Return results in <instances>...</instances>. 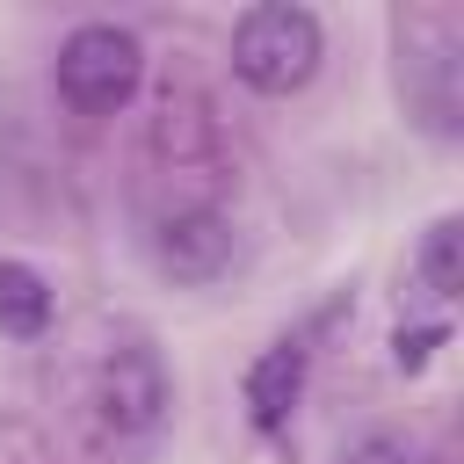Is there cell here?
<instances>
[{
	"label": "cell",
	"mask_w": 464,
	"mask_h": 464,
	"mask_svg": "<svg viewBox=\"0 0 464 464\" xmlns=\"http://www.w3.org/2000/svg\"><path fill=\"white\" fill-rule=\"evenodd\" d=\"M319 14L312 7H290V0H261L232 22V72L254 87V94H290L319 72Z\"/></svg>",
	"instance_id": "obj_1"
},
{
	"label": "cell",
	"mask_w": 464,
	"mask_h": 464,
	"mask_svg": "<svg viewBox=\"0 0 464 464\" xmlns=\"http://www.w3.org/2000/svg\"><path fill=\"white\" fill-rule=\"evenodd\" d=\"M138 80H145V51H138V36L116 29V22H80V29L58 44V94H65V109H80V116H116V109L138 94Z\"/></svg>",
	"instance_id": "obj_2"
},
{
	"label": "cell",
	"mask_w": 464,
	"mask_h": 464,
	"mask_svg": "<svg viewBox=\"0 0 464 464\" xmlns=\"http://www.w3.org/2000/svg\"><path fill=\"white\" fill-rule=\"evenodd\" d=\"M167 406H174V377H167L160 348L130 341L94 370V413L109 435H152L167 420Z\"/></svg>",
	"instance_id": "obj_3"
},
{
	"label": "cell",
	"mask_w": 464,
	"mask_h": 464,
	"mask_svg": "<svg viewBox=\"0 0 464 464\" xmlns=\"http://www.w3.org/2000/svg\"><path fill=\"white\" fill-rule=\"evenodd\" d=\"M152 261H160V276H174V283H218V276L232 268V225H225L218 210H203V203L167 210V218L152 225Z\"/></svg>",
	"instance_id": "obj_4"
},
{
	"label": "cell",
	"mask_w": 464,
	"mask_h": 464,
	"mask_svg": "<svg viewBox=\"0 0 464 464\" xmlns=\"http://www.w3.org/2000/svg\"><path fill=\"white\" fill-rule=\"evenodd\" d=\"M297 392H304V348L297 341H276L246 362V420L254 428H283Z\"/></svg>",
	"instance_id": "obj_5"
},
{
	"label": "cell",
	"mask_w": 464,
	"mask_h": 464,
	"mask_svg": "<svg viewBox=\"0 0 464 464\" xmlns=\"http://www.w3.org/2000/svg\"><path fill=\"white\" fill-rule=\"evenodd\" d=\"M44 326H51V283L29 261H0V334L29 341Z\"/></svg>",
	"instance_id": "obj_6"
},
{
	"label": "cell",
	"mask_w": 464,
	"mask_h": 464,
	"mask_svg": "<svg viewBox=\"0 0 464 464\" xmlns=\"http://www.w3.org/2000/svg\"><path fill=\"white\" fill-rule=\"evenodd\" d=\"M413 276L428 297H457L464 290V218H435L420 254H413Z\"/></svg>",
	"instance_id": "obj_7"
},
{
	"label": "cell",
	"mask_w": 464,
	"mask_h": 464,
	"mask_svg": "<svg viewBox=\"0 0 464 464\" xmlns=\"http://www.w3.org/2000/svg\"><path fill=\"white\" fill-rule=\"evenodd\" d=\"M341 464H413V450H406L399 435H384V428H377V435H355V442L341 450Z\"/></svg>",
	"instance_id": "obj_8"
},
{
	"label": "cell",
	"mask_w": 464,
	"mask_h": 464,
	"mask_svg": "<svg viewBox=\"0 0 464 464\" xmlns=\"http://www.w3.org/2000/svg\"><path fill=\"white\" fill-rule=\"evenodd\" d=\"M435 341H442V326H420V334H399V370H420Z\"/></svg>",
	"instance_id": "obj_9"
}]
</instances>
